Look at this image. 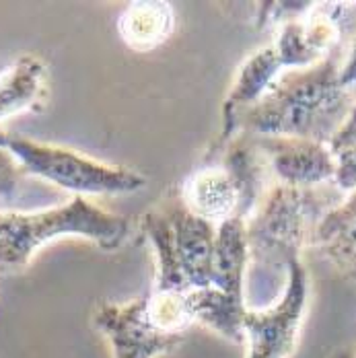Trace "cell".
<instances>
[{
    "label": "cell",
    "instance_id": "cell-14",
    "mask_svg": "<svg viewBox=\"0 0 356 358\" xmlns=\"http://www.w3.org/2000/svg\"><path fill=\"white\" fill-rule=\"evenodd\" d=\"M196 323L206 325L231 342H243V313L245 303L237 301L214 287L194 288L185 292Z\"/></svg>",
    "mask_w": 356,
    "mask_h": 358
},
{
    "label": "cell",
    "instance_id": "cell-17",
    "mask_svg": "<svg viewBox=\"0 0 356 358\" xmlns=\"http://www.w3.org/2000/svg\"><path fill=\"white\" fill-rule=\"evenodd\" d=\"M340 83H342V87H346V89H350L353 85H356V39L353 50H350L348 62L340 69Z\"/></svg>",
    "mask_w": 356,
    "mask_h": 358
},
{
    "label": "cell",
    "instance_id": "cell-13",
    "mask_svg": "<svg viewBox=\"0 0 356 358\" xmlns=\"http://www.w3.org/2000/svg\"><path fill=\"white\" fill-rule=\"evenodd\" d=\"M45 99V64L23 54L0 74V120L23 111H37Z\"/></svg>",
    "mask_w": 356,
    "mask_h": 358
},
{
    "label": "cell",
    "instance_id": "cell-8",
    "mask_svg": "<svg viewBox=\"0 0 356 358\" xmlns=\"http://www.w3.org/2000/svg\"><path fill=\"white\" fill-rule=\"evenodd\" d=\"M253 138L268 167L285 185L309 189L336 176V157L327 144L283 136Z\"/></svg>",
    "mask_w": 356,
    "mask_h": 358
},
{
    "label": "cell",
    "instance_id": "cell-9",
    "mask_svg": "<svg viewBox=\"0 0 356 358\" xmlns=\"http://www.w3.org/2000/svg\"><path fill=\"white\" fill-rule=\"evenodd\" d=\"M178 194L192 215L211 224H220L233 216L245 220L241 192L220 163H206L190 173Z\"/></svg>",
    "mask_w": 356,
    "mask_h": 358
},
{
    "label": "cell",
    "instance_id": "cell-7",
    "mask_svg": "<svg viewBox=\"0 0 356 358\" xmlns=\"http://www.w3.org/2000/svg\"><path fill=\"white\" fill-rule=\"evenodd\" d=\"M307 270L301 259H294L288 264L280 301L264 309L245 307L243 340H248V358H288L294 352L307 307Z\"/></svg>",
    "mask_w": 356,
    "mask_h": 358
},
{
    "label": "cell",
    "instance_id": "cell-3",
    "mask_svg": "<svg viewBox=\"0 0 356 358\" xmlns=\"http://www.w3.org/2000/svg\"><path fill=\"white\" fill-rule=\"evenodd\" d=\"M143 231L157 259L155 292L213 287L214 224L192 215L179 194L143 216Z\"/></svg>",
    "mask_w": 356,
    "mask_h": 358
},
{
    "label": "cell",
    "instance_id": "cell-15",
    "mask_svg": "<svg viewBox=\"0 0 356 358\" xmlns=\"http://www.w3.org/2000/svg\"><path fill=\"white\" fill-rule=\"evenodd\" d=\"M25 169L8 148H0V198H10L17 192L21 173Z\"/></svg>",
    "mask_w": 356,
    "mask_h": 358
},
{
    "label": "cell",
    "instance_id": "cell-18",
    "mask_svg": "<svg viewBox=\"0 0 356 358\" xmlns=\"http://www.w3.org/2000/svg\"><path fill=\"white\" fill-rule=\"evenodd\" d=\"M8 141H10V134L0 130V148H8Z\"/></svg>",
    "mask_w": 356,
    "mask_h": 358
},
{
    "label": "cell",
    "instance_id": "cell-12",
    "mask_svg": "<svg viewBox=\"0 0 356 358\" xmlns=\"http://www.w3.org/2000/svg\"><path fill=\"white\" fill-rule=\"evenodd\" d=\"M176 31V13L169 2H132L118 17V34L134 52H150Z\"/></svg>",
    "mask_w": 356,
    "mask_h": 358
},
{
    "label": "cell",
    "instance_id": "cell-19",
    "mask_svg": "<svg viewBox=\"0 0 356 358\" xmlns=\"http://www.w3.org/2000/svg\"><path fill=\"white\" fill-rule=\"evenodd\" d=\"M334 358H353V355L350 352H338Z\"/></svg>",
    "mask_w": 356,
    "mask_h": 358
},
{
    "label": "cell",
    "instance_id": "cell-10",
    "mask_svg": "<svg viewBox=\"0 0 356 358\" xmlns=\"http://www.w3.org/2000/svg\"><path fill=\"white\" fill-rule=\"evenodd\" d=\"M250 264L243 218H229L216 227L213 287L245 303V270Z\"/></svg>",
    "mask_w": 356,
    "mask_h": 358
},
{
    "label": "cell",
    "instance_id": "cell-2",
    "mask_svg": "<svg viewBox=\"0 0 356 358\" xmlns=\"http://www.w3.org/2000/svg\"><path fill=\"white\" fill-rule=\"evenodd\" d=\"M128 233V218L97 208L83 196L50 210L6 213L0 215V272L23 270L39 248L62 237H83L113 251L124 245Z\"/></svg>",
    "mask_w": 356,
    "mask_h": 358
},
{
    "label": "cell",
    "instance_id": "cell-4",
    "mask_svg": "<svg viewBox=\"0 0 356 358\" xmlns=\"http://www.w3.org/2000/svg\"><path fill=\"white\" fill-rule=\"evenodd\" d=\"M113 358H159L183 342L196 323L185 292H150L128 303H104L95 315Z\"/></svg>",
    "mask_w": 356,
    "mask_h": 358
},
{
    "label": "cell",
    "instance_id": "cell-5",
    "mask_svg": "<svg viewBox=\"0 0 356 358\" xmlns=\"http://www.w3.org/2000/svg\"><path fill=\"white\" fill-rule=\"evenodd\" d=\"M320 204L311 187H292L278 183L259 204L257 215L245 224L251 270L288 274V264L299 257L307 235L320 222Z\"/></svg>",
    "mask_w": 356,
    "mask_h": 358
},
{
    "label": "cell",
    "instance_id": "cell-16",
    "mask_svg": "<svg viewBox=\"0 0 356 358\" xmlns=\"http://www.w3.org/2000/svg\"><path fill=\"white\" fill-rule=\"evenodd\" d=\"M336 157V183L342 189H356V148L342 150Z\"/></svg>",
    "mask_w": 356,
    "mask_h": 358
},
{
    "label": "cell",
    "instance_id": "cell-1",
    "mask_svg": "<svg viewBox=\"0 0 356 358\" xmlns=\"http://www.w3.org/2000/svg\"><path fill=\"white\" fill-rule=\"evenodd\" d=\"M353 108V93L340 83L336 58H323L313 66L283 72L253 106L239 111L235 126L248 136L329 144Z\"/></svg>",
    "mask_w": 356,
    "mask_h": 358
},
{
    "label": "cell",
    "instance_id": "cell-11",
    "mask_svg": "<svg viewBox=\"0 0 356 358\" xmlns=\"http://www.w3.org/2000/svg\"><path fill=\"white\" fill-rule=\"evenodd\" d=\"M315 241L323 255L356 282V189L321 216L315 227Z\"/></svg>",
    "mask_w": 356,
    "mask_h": 358
},
{
    "label": "cell",
    "instance_id": "cell-6",
    "mask_svg": "<svg viewBox=\"0 0 356 358\" xmlns=\"http://www.w3.org/2000/svg\"><path fill=\"white\" fill-rule=\"evenodd\" d=\"M8 150L25 171L74 192L76 196L132 194L146 183L141 173L128 167L106 165L56 144H41L10 134Z\"/></svg>",
    "mask_w": 356,
    "mask_h": 358
}]
</instances>
